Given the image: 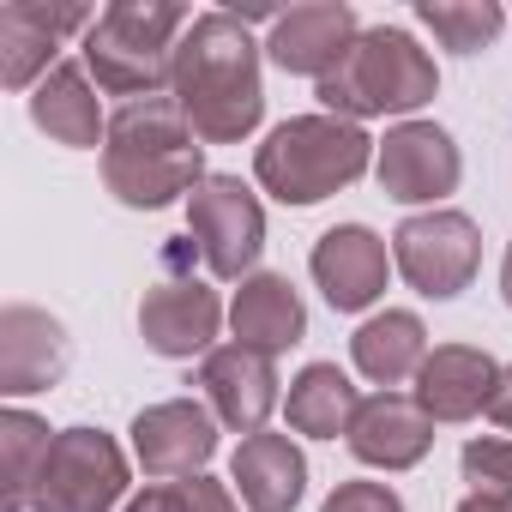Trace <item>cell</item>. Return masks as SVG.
<instances>
[{
    "instance_id": "30",
    "label": "cell",
    "mask_w": 512,
    "mask_h": 512,
    "mask_svg": "<svg viewBox=\"0 0 512 512\" xmlns=\"http://www.w3.org/2000/svg\"><path fill=\"white\" fill-rule=\"evenodd\" d=\"M458 512H512V500H488V494H470V500H458Z\"/></svg>"
},
{
    "instance_id": "21",
    "label": "cell",
    "mask_w": 512,
    "mask_h": 512,
    "mask_svg": "<svg viewBox=\"0 0 512 512\" xmlns=\"http://www.w3.org/2000/svg\"><path fill=\"white\" fill-rule=\"evenodd\" d=\"M31 121H37L55 145H73V151H91V145L109 139L97 85H91V73L73 67V61H61V67L31 91Z\"/></svg>"
},
{
    "instance_id": "22",
    "label": "cell",
    "mask_w": 512,
    "mask_h": 512,
    "mask_svg": "<svg viewBox=\"0 0 512 512\" xmlns=\"http://www.w3.org/2000/svg\"><path fill=\"white\" fill-rule=\"evenodd\" d=\"M350 362H356L374 386L392 392L398 380H416V374H422V362H428V332H422V320H416L410 308H386V314H374V320L356 326Z\"/></svg>"
},
{
    "instance_id": "29",
    "label": "cell",
    "mask_w": 512,
    "mask_h": 512,
    "mask_svg": "<svg viewBox=\"0 0 512 512\" xmlns=\"http://www.w3.org/2000/svg\"><path fill=\"white\" fill-rule=\"evenodd\" d=\"M488 416H494V422H500V428L512 434V368L500 374V392H494V404H488Z\"/></svg>"
},
{
    "instance_id": "13",
    "label": "cell",
    "mask_w": 512,
    "mask_h": 512,
    "mask_svg": "<svg viewBox=\"0 0 512 512\" xmlns=\"http://www.w3.org/2000/svg\"><path fill=\"white\" fill-rule=\"evenodd\" d=\"M217 326H223V302L199 278H163L139 302V338H145V350H157L169 362H187V356L211 350Z\"/></svg>"
},
{
    "instance_id": "11",
    "label": "cell",
    "mask_w": 512,
    "mask_h": 512,
    "mask_svg": "<svg viewBox=\"0 0 512 512\" xmlns=\"http://www.w3.org/2000/svg\"><path fill=\"white\" fill-rule=\"evenodd\" d=\"M314 284L326 290V302L338 314H362L386 296V278H392V253L386 241L368 229V223H338L314 241Z\"/></svg>"
},
{
    "instance_id": "7",
    "label": "cell",
    "mask_w": 512,
    "mask_h": 512,
    "mask_svg": "<svg viewBox=\"0 0 512 512\" xmlns=\"http://www.w3.org/2000/svg\"><path fill=\"white\" fill-rule=\"evenodd\" d=\"M127 494V458L103 428H61L37 476L31 512H115Z\"/></svg>"
},
{
    "instance_id": "27",
    "label": "cell",
    "mask_w": 512,
    "mask_h": 512,
    "mask_svg": "<svg viewBox=\"0 0 512 512\" xmlns=\"http://www.w3.org/2000/svg\"><path fill=\"white\" fill-rule=\"evenodd\" d=\"M464 482H470V494L512 500V440H500V434L470 440L464 446Z\"/></svg>"
},
{
    "instance_id": "17",
    "label": "cell",
    "mask_w": 512,
    "mask_h": 512,
    "mask_svg": "<svg viewBox=\"0 0 512 512\" xmlns=\"http://www.w3.org/2000/svg\"><path fill=\"white\" fill-rule=\"evenodd\" d=\"M500 362L476 344H440L428 350L422 374H416V404L434 416V422H470L494 404L500 392Z\"/></svg>"
},
{
    "instance_id": "18",
    "label": "cell",
    "mask_w": 512,
    "mask_h": 512,
    "mask_svg": "<svg viewBox=\"0 0 512 512\" xmlns=\"http://www.w3.org/2000/svg\"><path fill=\"white\" fill-rule=\"evenodd\" d=\"M344 440L374 470H410L434 446V416L416 398H404V392H374V398H362V410H356Z\"/></svg>"
},
{
    "instance_id": "20",
    "label": "cell",
    "mask_w": 512,
    "mask_h": 512,
    "mask_svg": "<svg viewBox=\"0 0 512 512\" xmlns=\"http://www.w3.org/2000/svg\"><path fill=\"white\" fill-rule=\"evenodd\" d=\"M229 326H235V344L260 350V356H278V350L302 344L308 308H302V296H296L290 278L253 272V278H241V290H235V302H229Z\"/></svg>"
},
{
    "instance_id": "25",
    "label": "cell",
    "mask_w": 512,
    "mask_h": 512,
    "mask_svg": "<svg viewBox=\"0 0 512 512\" xmlns=\"http://www.w3.org/2000/svg\"><path fill=\"white\" fill-rule=\"evenodd\" d=\"M416 19H422L446 49H458V55L488 49V43L500 37V25H506V13L494 7V0H422Z\"/></svg>"
},
{
    "instance_id": "10",
    "label": "cell",
    "mask_w": 512,
    "mask_h": 512,
    "mask_svg": "<svg viewBox=\"0 0 512 512\" xmlns=\"http://www.w3.org/2000/svg\"><path fill=\"white\" fill-rule=\"evenodd\" d=\"M91 7H43V0H7L0 7V85L7 91H37L61 61V37L91 31Z\"/></svg>"
},
{
    "instance_id": "2",
    "label": "cell",
    "mask_w": 512,
    "mask_h": 512,
    "mask_svg": "<svg viewBox=\"0 0 512 512\" xmlns=\"http://www.w3.org/2000/svg\"><path fill=\"white\" fill-rule=\"evenodd\" d=\"M103 181L133 211H163L205 181V145L175 109V97L127 103L103 139Z\"/></svg>"
},
{
    "instance_id": "1",
    "label": "cell",
    "mask_w": 512,
    "mask_h": 512,
    "mask_svg": "<svg viewBox=\"0 0 512 512\" xmlns=\"http://www.w3.org/2000/svg\"><path fill=\"white\" fill-rule=\"evenodd\" d=\"M175 109L199 133V145H235L260 127L266 85H260V43L235 13H199L175 43Z\"/></svg>"
},
{
    "instance_id": "24",
    "label": "cell",
    "mask_w": 512,
    "mask_h": 512,
    "mask_svg": "<svg viewBox=\"0 0 512 512\" xmlns=\"http://www.w3.org/2000/svg\"><path fill=\"white\" fill-rule=\"evenodd\" d=\"M49 422L31 416V410H0V458H7V494H0V512H31V494H37V476L49 464Z\"/></svg>"
},
{
    "instance_id": "5",
    "label": "cell",
    "mask_w": 512,
    "mask_h": 512,
    "mask_svg": "<svg viewBox=\"0 0 512 512\" xmlns=\"http://www.w3.org/2000/svg\"><path fill=\"white\" fill-rule=\"evenodd\" d=\"M440 91V73L428 61V49L398 31V25H374L350 43L344 67L332 79H320V103L338 115V121H368V115H410L422 103H434Z\"/></svg>"
},
{
    "instance_id": "8",
    "label": "cell",
    "mask_w": 512,
    "mask_h": 512,
    "mask_svg": "<svg viewBox=\"0 0 512 512\" xmlns=\"http://www.w3.org/2000/svg\"><path fill=\"white\" fill-rule=\"evenodd\" d=\"M187 223L217 278H253V260L266 247V211L241 187V175H205L187 193Z\"/></svg>"
},
{
    "instance_id": "28",
    "label": "cell",
    "mask_w": 512,
    "mask_h": 512,
    "mask_svg": "<svg viewBox=\"0 0 512 512\" xmlns=\"http://www.w3.org/2000/svg\"><path fill=\"white\" fill-rule=\"evenodd\" d=\"M320 512H404V500L386 482H338Z\"/></svg>"
},
{
    "instance_id": "23",
    "label": "cell",
    "mask_w": 512,
    "mask_h": 512,
    "mask_svg": "<svg viewBox=\"0 0 512 512\" xmlns=\"http://www.w3.org/2000/svg\"><path fill=\"white\" fill-rule=\"evenodd\" d=\"M284 410H290V428H296V434H308V440H338V434H350L362 398H356V386H350V374H344L338 362H308V368L290 380Z\"/></svg>"
},
{
    "instance_id": "3",
    "label": "cell",
    "mask_w": 512,
    "mask_h": 512,
    "mask_svg": "<svg viewBox=\"0 0 512 512\" xmlns=\"http://www.w3.org/2000/svg\"><path fill=\"white\" fill-rule=\"evenodd\" d=\"M193 13L169 0H115L85 31V73L109 97H157L175 79V43L187 37Z\"/></svg>"
},
{
    "instance_id": "15",
    "label": "cell",
    "mask_w": 512,
    "mask_h": 512,
    "mask_svg": "<svg viewBox=\"0 0 512 512\" xmlns=\"http://www.w3.org/2000/svg\"><path fill=\"white\" fill-rule=\"evenodd\" d=\"M199 386H205L217 422L235 434H266V416L278 410V368H272V356L247 350V344L211 350L199 362Z\"/></svg>"
},
{
    "instance_id": "19",
    "label": "cell",
    "mask_w": 512,
    "mask_h": 512,
    "mask_svg": "<svg viewBox=\"0 0 512 512\" xmlns=\"http://www.w3.org/2000/svg\"><path fill=\"white\" fill-rule=\"evenodd\" d=\"M229 482L247 512H296L308 494V458L284 434H247L229 458Z\"/></svg>"
},
{
    "instance_id": "4",
    "label": "cell",
    "mask_w": 512,
    "mask_h": 512,
    "mask_svg": "<svg viewBox=\"0 0 512 512\" xmlns=\"http://www.w3.org/2000/svg\"><path fill=\"white\" fill-rule=\"evenodd\" d=\"M368 163H374V139L356 121L296 115V121L266 133L260 157H253V175H260V187L272 199H284V205H320L338 187L362 181Z\"/></svg>"
},
{
    "instance_id": "6",
    "label": "cell",
    "mask_w": 512,
    "mask_h": 512,
    "mask_svg": "<svg viewBox=\"0 0 512 512\" xmlns=\"http://www.w3.org/2000/svg\"><path fill=\"white\" fill-rule=\"evenodd\" d=\"M392 266L416 296L452 302L482 266V229L464 211H416L392 229Z\"/></svg>"
},
{
    "instance_id": "14",
    "label": "cell",
    "mask_w": 512,
    "mask_h": 512,
    "mask_svg": "<svg viewBox=\"0 0 512 512\" xmlns=\"http://www.w3.org/2000/svg\"><path fill=\"white\" fill-rule=\"evenodd\" d=\"M362 37L356 13L344 0H308V7H290L278 13L272 37H266V55L284 67V73H302V79H332L350 55V43Z\"/></svg>"
},
{
    "instance_id": "31",
    "label": "cell",
    "mask_w": 512,
    "mask_h": 512,
    "mask_svg": "<svg viewBox=\"0 0 512 512\" xmlns=\"http://www.w3.org/2000/svg\"><path fill=\"white\" fill-rule=\"evenodd\" d=\"M500 296H506V308H512V241H506V260H500Z\"/></svg>"
},
{
    "instance_id": "16",
    "label": "cell",
    "mask_w": 512,
    "mask_h": 512,
    "mask_svg": "<svg viewBox=\"0 0 512 512\" xmlns=\"http://www.w3.org/2000/svg\"><path fill=\"white\" fill-rule=\"evenodd\" d=\"M67 374V326L43 308H0V392L31 398Z\"/></svg>"
},
{
    "instance_id": "9",
    "label": "cell",
    "mask_w": 512,
    "mask_h": 512,
    "mask_svg": "<svg viewBox=\"0 0 512 512\" xmlns=\"http://www.w3.org/2000/svg\"><path fill=\"white\" fill-rule=\"evenodd\" d=\"M374 175H380L386 199H398V205H434L440 211V199L464 175V157H458V145H452L446 127H434V121H398L380 139Z\"/></svg>"
},
{
    "instance_id": "12",
    "label": "cell",
    "mask_w": 512,
    "mask_h": 512,
    "mask_svg": "<svg viewBox=\"0 0 512 512\" xmlns=\"http://www.w3.org/2000/svg\"><path fill=\"white\" fill-rule=\"evenodd\" d=\"M217 452V422L205 404L193 398H169L133 416V458L145 476L169 482V476H199Z\"/></svg>"
},
{
    "instance_id": "26",
    "label": "cell",
    "mask_w": 512,
    "mask_h": 512,
    "mask_svg": "<svg viewBox=\"0 0 512 512\" xmlns=\"http://www.w3.org/2000/svg\"><path fill=\"white\" fill-rule=\"evenodd\" d=\"M127 512H235V500H229L223 482H211V476H187V482L145 488L139 500H127Z\"/></svg>"
}]
</instances>
